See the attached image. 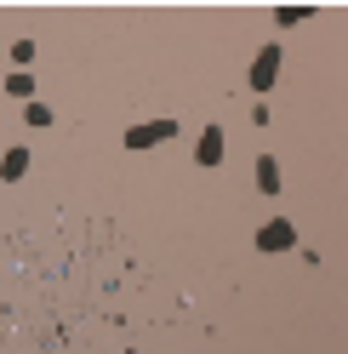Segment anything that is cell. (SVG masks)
Here are the masks:
<instances>
[{"instance_id":"4","label":"cell","mask_w":348,"mask_h":354,"mask_svg":"<svg viewBox=\"0 0 348 354\" xmlns=\"http://www.w3.org/2000/svg\"><path fill=\"white\" fill-rule=\"evenodd\" d=\"M217 160H223V131H206V138H200V166H217Z\"/></svg>"},{"instance_id":"5","label":"cell","mask_w":348,"mask_h":354,"mask_svg":"<svg viewBox=\"0 0 348 354\" xmlns=\"http://www.w3.org/2000/svg\"><path fill=\"white\" fill-rule=\"evenodd\" d=\"M0 171H6V177H23V171H29V154H23V149H12V154H6V166H0Z\"/></svg>"},{"instance_id":"2","label":"cell","mask_w":348,"mask_h":354,"mask_svg":"<svg viewBox=\"0 0 348 354\" xmlns=\"http://www.w3.org/2000/svg\"><path fill=\"white\" fill-rule=\"evenodd\" d=\"M171 131H177L171 120H155V126H137V131H126V143H132V149H148V143H160V138H171Z\"/></svg>"},{"instance_id":"6","label":"cell","mask_w":348,"mask_h":354,"mask_svg":"<svg viewBox=\"0 0 348 354\" xmlns=\"http://www.w3.org/2000/svg\"><path fill=\"white\" fill-rule=\"evenodd\" d=\"M257 183H263V189H269V194H274V189H280V171H274V160H257Z\"/></svg>"},{"instance_id":"3","label":"cell","mask_w":348,"mask_h":354,"mask_svg":"<svg viewBox=\"0 0 348 354\" xmlns=\"http://www.w3.org/2000/svg\"><path fill=\"white\" fill-rule=\"evenodd\" d=\"M257 246H263V252H280V246H291V223H269L263 234H257Z\"/></svg>"},{"instance_id":"1","label":"cell","mask_w":348,"mask_h":354,"mask_svg":"<svg viewBox=\"0 0 348 354\" xmlns=\"http://www.w3.org/2000/svg\"><path fill=\"white\" fill-rule=\"evenodd\" d=\"M274 75H280V46H263V57L251 63V86H257V92H269Z\"/></svg>"}]
</instances>
